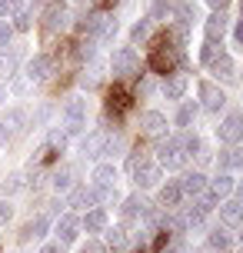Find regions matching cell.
I'll use <instances>...</instances> for the list:
<instances>
[{
  "instance_id": "836d02e7",
  "label": "cell",
  "mask_w": 243,
  "mask_h": 253,
  "mask_svg": "<svg viewBox=\"0 0 243 253\" xmlns=\"http://www.w3.org/2000/svg\"><path fill=\"white\" fill-rule=\"evenodd\" d=\"M30 24H34V20H30V13H27V10H17V13H13V30H30Z\"/></svg>"
},
{
  "instance_id": "5b68a950",
  "label": "cell",
  "mask_w": 243,
  "mask_h": 253,
  "mask_svg": "<svg viewBox=\"0 0 243 253\" xmlns=\"http://www.w3.org/2000/svg\"><path fill=\"white\" fill-rule=\"evenodd\" d=\"M197 93H200V107H203L206 114H220V110L227 107V93H223L220 84H213V80H200V84H197Z\"/></svg>"
},
{
  "instance_id": "ac0fdd59",
  "label": "cell",
  "mask_w": 243,
  "mask_h": 253,
  "mask_svg": "<svg viewBox=\"0 0 243 253\" xmlns=\"http://www.w3.org/2000/svg\"><path fill=\"white\" fill-rule=\"evenodd\" d=\"M180 200H183V193H180L177 180H166L163 187L157 190V207H163V210H177Z\"/></svg>"
},
{
  "instance_id": "f6af8a7d",
  "label": "cell",
  "mask_w": 243,
  "mask_h": 253,
  "mask_svg": "<svg viewBox=\"0 0 243 253\" xmlns=\"http://www.w3.org/2000/svg\"><path fill=\"white\" fill-rule=\"evenodd\" d=\"M197 253H217V250H210V247L203 243V247H197Z\"/></svg>"
},
{
  "instance_id": "4fadbf2b",
  "label": "cell",
  "mask_w": 243,
  "mask_h": 253,
  "mask_svg": "<svg viewBox=\"0 0 243 253\" xmlns=\"http://www.w3.org/2000/svg\"><path fill=\"white\" fill-rule=\"evenodd\" d=\"M213 207H217V203L210 200L206 193H203V197H197V200H193L190 207L183 210V220H187V227H200V223H203V220H206V213H210Z\"/></svg>"
},
{
  "instance_id": "ba28073f",
  "label": "cell",
  "mask_w": 243,
  "mask_h": 253,
  "mask_svg": "<svg viewBox=\"0 0 243 253\" xmlns=\"http://www.w3.org/2000/svg\"><path fill=\"white\" fill-rule=\"evenodd\" d=\"M160 177H163V167L157 164V160H147V164H140L137 170H133V183H137L140 190L160 187Z\"/></svg>"
},
{
  "instance_id": "cb8c5ba5",
  "label": "cell",
  "mask_w": 243,
  "mask_h": 253,
  "mask_svg": "<svg viewBox=\"0 0 243 253\" xmlns=\"http://www.w3.org/2000/svg\"><path fill=\"white\" fill-rule=\"evenodd\" d=\"M230 243H233L230 227H223V223L206 233V247H210V250H217V253H227V250H230Z\"/></svg>"
},
{
  "instance_id": "9a60e30c",
  "label": "cell",
  "mask_w": 243,
  "mask_h": 253,
  "mask_svg": "<svg viewBox=\"0 0 243 253\" xmlns=\"http://www.w3.org/2000/svg\"><path fill=\"white\" fill-rule=\"evenodd\" d=\"M187 87H190V80H187V74H166L163 77V84H160V90H163V97L166 100H183V93H187Z\"/></svg>"
},
{
  "instance_id": "ab89813d",
  "label": "cell",
  "mask_w": 243,
  "mask_h": 253,
  "mask_svg": "<svg viewBox=\"0 0 243 253\" xmlns=\"http://www.w3.org/2000/svg\"><path fill=\"white\" fill-rule=\"evenodd\" d=\"M40 253H64V250H60V243H47V247H40Z\"/></svg>"
},
{
  "instance_id": "9c48e42d",
  "label": "cell",
  "mask_w": 243,
  "mask_h": 253,
  "mask_svg": "<svg viewBox=\"0 0 243 253\" xmlns=\"http://www.w3.org/2000/svg\"><path fill=\"white\" fill-rule=\"evenodd\" d=\"M177 183H180L183 200H197V197H203V193H206V177L200 173V170H187Z\"/></svg>"
},
{
  "instance_id": "44dd1931",
  "label": "cell",
  "mask_w": 243,
  "mask_h": 253,
  "mask_svg": "<svg viewBox=\"0 0 243 253\" xmlns=\"http://www.w3.org/2000/svg\"><path fill=\"white\" fill-rule=\"evenodd\" d=\"M80 227L87 230V233H103V230H107V210H103V207L87 210V213L80 216Z\"/></svg>"
},
{
  "instance_id": "74e56055",
  "label": "cell",
  "mask_w": 243,
  "mask_h": 253,
  "mask_svg": "<svg viewBox=\"0 0 243 253\" xmlns=\"http://www.w3.org/2000/svg\"><path fill=\"white\" fill-rule=\"evenodd\" d=\"M20 10V0H0V13H17Z\"/></svg>"
},
{
  "instance_id": "ee69618b",
  "label": "cell",
  "mask_w": 243,
  "mask_h": 253,
  "mask_svg": "<svg viewBox=\"0 0 243 253\" xmlns=\"http://www.w3.org/2000/svg\"><path fill=\"white\" fill-rule=\"evenodd\" d=\"M0 147H7V126H3V120H0Z\"/></svg>"
},
{
  "instance_id": "4dcf8cb0",
  "label": "cell",
  "mask_w": 243,
  "mask_h": 253,
  "mask_svg": "<svg viewBox=\"0 0 243 253\" xmlns=\"http://www.w3.org/2000/svg\"><path fill=\"white\" fill-rule=\"evenodd\" d=\"M70 187H74V170H70V167L53 170V190L60 193V190H70Z\"/></svg>"
},
{
  "instance_id": "b9f144b4",
  "label": "cell",
  "mask_w": 243,
  "mask_h": 253,
  "mask_svg": "<svg viewBox=\"0 0 243 253\" xmlns=\"http://www.w3.org/2000/svg\"><path fill=\"white\" fill-rule=\"evenodd\" d=\"M233 37H237V43H240V47H243V20H240V24H237V27H233Z\"/></svg>"
},
{
  "instance_id": "681fc988",
  "label": "cell",
  "mask_w": 243,
  "mask_h": 253,
  "mask_svg": "<svg viewBox=\"0 0 243 253\" xmlns=\"http://www.w3.org/2000/svg\"><path fill=\"white\" fill-rule=\"evenodd\" d=\"M0 103H3V87H0Z\"/></svg>"
},
{
  "instance_id": "d6986e66",
  "label": "cell",
  "mask_w": 243,
  "mask_h": 253,
  "mask_svg": "<svg viewBox=\"0 0 243 253\" xmlns=\"http://www.w3.org/2000/svg\"><path fill=\"white\" fill-rule=\"evenodd\" d=\"M67 207H77V210L97 207V193H93V187H70L67 190Z\"/></svg>"
},
{
  "instance_id": "30bf717a",
  "label": "cell",
  "mask_w": 243,
  "mask_h": 253,
  "mask_svg": "<svg viewBox=\"0 0 243 253\" xmlns=\"http://www.w3.org/2000/svg\"><path fill=\"white\" fill-rule=\"evenodd\" d=\"M50 74H53V57L50 53H37V57L27 60V80H30V84H43Z\"/></svg>"
},
{
  "instance_id": "d590c367",
  "label": "cell",
  "mask_w": 243,
  "mask_h": 253,
  "mask_svg": "<svg viewBox=\"0 0 243 253\" xmlns=\"http://www.w3.org/2000/svg\"><path fill=\"white\" fill-rule=\"evenodd\" d=\"M10 216H13L10 200H0V227H7V223H10Z\"/></svg>"
},
{
  "instance_id": "f35d334b",
  "label": "cell",
  "mask_w": 243,
  "mask_h": 253,
  "mask_svg": "<svg viewBox=\"0 0 243 253\" xmlns=\"http://www.w3.org/2000/svg\"><path fill=\"white\" fill-rule=\"evenodd\" d=\"M163 253H187V247H183V240H170L163 247Z\"/></svg>"
},
{
  "instance_id": "7a4b0ae2",
  "label": "cell",
  "mask_w": 243,
  "mask_h": 253,
  "mask_svg": "<svg viewBox=\"0 0 243 253\" xmlns=\"http://www.w3.org/2000/svg\"><path fill=\"white\" fill-rule=\"evenodd\" d=\"M60 117H64V133L67 137L83 133V126H87V97H70V100L64 103V110H60Z\"/></svg>"
},
{
  "instance_id": "7bdbcfd3",
  "label": "cell",
  "mask_w": 243,
  "mask_h": 253,
  "mask_svg": "<svg viewBox=\"0 0 243 253\" xmlns=\"http://www.w3.org/2000/svg\"><path fill=\"white\" fill-rule=\"evenodd\" d=\"M233 200H240V203H243V180L237 183V187H233Z\"/></svg>"
},
{
  "instance_id": "7dc6e473",
  "label": "cell",
  "mask_w": 243,
  "mask_h": 253,
  "mask_svg": "<svg viewBox=\"0 0 243 253\" xmlns=\"http://www.w3.org/2000/svg\"><path fill=\"white\" fill-rule=\"evenodd\" d=\"M3 70H7V67H3V57H0V77H3Z\"/></svg>"
},
{
  "instance_id": "2e32d148",
  "label": "cell",
  "mask_w": 243,
  "mask_h": 253,
  "mask_svg": "<svg viewBox=\"0 0 243 253\" xmlns=\"http://www.w3.org/2000/svg\"><path fill=\"white\" fill-rule=\"evenodd\" d=\"M220 207V223L223 227H240L243 223V203L233 200V197H227L223 203H217Z\"/></svg>"
},
{
  "instance_id": "c3c4849f",
  "label": "cell",
  "mask_w": 243,
  "mask_h": 253,
  "mask_svg": "<svg viewBox=\"0 0 243 253\" xmlns=\"http://www.w3.org/2000/svg\"><path fill=\"white\" fill-rule=\"evenodd\" d=\"M240 243H243V223H240Z\"/></svg>"
},
{
  "instance_id": "bcb514c9",
  "label": "cell",
  "mask_w": 243,
  "mask_h": 253,
  "mask_svg": "<svg viewBox=\"0 0 243 253\" xmlns=\"http://www.w3.org/2000/svg\"><path fill=\"white\" fill-rule=\"evenodd\" d=\"M237 167L243 170V150H237Z\"/></svg>"
},
{
  "instance_id": "8fae6325",
  "label": "cell",
  "mask_w": 243,
  "mask_h": 253,
  "mask_svg": "<svg viewBox=\"0 0 243 253\" xmlns=\"http://www.w3.org/2000/svg\"><path fill=\"white\" fill-rule=\"evenodd\" d=\"M227 10H213L210 17L203 20V40H213V43H223L227 37Z\"/></svg>"
},
{
  "instance_id": "603a6c76",
  "label": "cell",
  "mask_w": 243,
  "mask_h": 253,
  "mask_svg": "<svg viewBox=\"0 0 243 253\" xmlns=\"http://www.w3.org/2000/svg\"><path fill=\"white\" fill-rule=\"evenodd\" d=\"M140 130H143V133H150V137L163 133V130H166V117L160 114V110H143V114H140Z\"/></svg>"
},
{
  "instance_id": "e0dca14e",
  "label": "cell",
  "mask_w": 243,
  "mask_h": 253,
  "mask_svg": "<svg viewBox=\"0 0 243 253\" xmlns=\"http://www.w3.org/2000/svg\"><path fill=\"white\" fill-rule=\"evenodd\" d=\"M53 230H57V240H60V243H74V240H77V233H80V216L64 213L57 223H53Z\"/></svg>"
},
{
  "instance_id": "8992f818",
  "label": "cell",
  "mask_w": 243,
  "mask_h": 253,
  "mask_svg": "<svg viewBox=\"0 0 243 253\" xmlns=\"http://www.w3.org/2000/svg\"><path fill=\"white\" fill-rule=\"evenodd\" d=\"M217 137H220V143H227V147H237V143H240L243 140V114L240 110H230V114L220 120Z\"/></svg>"
},
{
  "instance_id": "ffe728a7",
  "label": "cell",
  "mask_w": 243,
  "mask_h": 253,
  "mask_svg": "<svg viewBox=\"0 0 243 253\" xmlns=\"http://www.w3.org/2000/svg\"><path fill=\"white\" fill-rule=\"evenodd\" d=\"M93 190H110L117 187V167L114 164H97L93 167V183H90Z\"/></svg>"
},
{
  "instance_id": "d4e9b609",
  "label": "cell",
  "mask_w": 243,
  "mask_h": 253,
  "mask_svg": "<svg viewBox=\"0 0 243 253\" xmlns=\"http://www.w3.org/2000/svg\"><path fill=\"white\" fill-rule=\"evenodd\" d=\"M210 70H213L217 80H237V63H233L230 53H220L217 60L210 63Z\"/></svg>"
},
{
  "instance_id": "f546056e",
  "label": "cell",
  "mask_w": 243,
  "mask_h": 253,
  "mask_svg": "<svg viewBox=\"0 0 243 253\" xmlns=\"http://www.w3.org/2000/svg\"><path fill=\"white\" fill-rule=\"evenodd\" d=\"M24 124H27V110H20V107L7 110V117H3V126H7V133H10V130H24Z\"/></svg>"
},
{
  "instance_id": "f907efd6",
  "label": "cell",
  "mask_w": 243,
  "mask_h": 253,
  "mask_svg": "<svg viewBox=\"0 0 243 253\" xmlns=\"http://www.w3.org/2000/svg\"><path fill=\"white\" fill-rule=\"evenodd\" d=\"M240 253H243V250H240Z\"/></svg>"
},
{
  "instance_id": "3957f363",
  "label": "cell",
  "mask_w": 243,
  "mask_h": 253,
  "mask_svg": "<svg viewBox=\"0 0 243 253\" xmlns=\"http://www.w3.org/2000/svg\"><path fill=\"white\" fill-rule=\"evenodd\" d=\"M110 74L114 80H130V77L140 74V53L133 47H117L114 57H110Z\"/></svg>"
},
{
  "instance_id": "6da1fadb",
  "label": "cell",
  "mask_w": 243,
  "mask_h": 253,
  "mask_svg": "<svg viewBox=\"0 0 243 253\" xmlns=\"http://www.w3.org/2000/svg\"><path fill=\"white\" fill-rule=\"evenodd\" d=\"M180 63H183V47H180L177 40L170 37H160V40H154V47H150V67H154L157 74H173Z\"/></svg>"
},
{
  "instance_id": "4316f807",
  "label": "cell",
  "mask_w": 243,
  "mask_h": 253,
  "mask_svg": "<svg viewBox=\"0 0 243 253\" xmlns=\"http://www.w3.org/2000/svg\"><path fill=\"white\" fill-rule=\"evenodd\" d=\"M47 230H50V220H47V216H34V220H27V223H24L20 240L27 243V240H34V237H43Z\"/></svg>"
},
{
  "instance_id": "d6a6232c",
  "label": "cell",
  "mask_w": 243,
  "mask_h": 253,
  "mask_svg": "<svg viewBox=\"0 0 243 253\" xmlns=\"http://www.w3.org/2000/svg\"><path fill=\"white\" fill-rule=\"evenodd\" d=\"M217 167H237V150L233 147H227V150H220V157H217Z\"/></svg>"
},
{
  "instance_id": "f1b7e54d",
  "label": "cell",
  "mask_w": 243,
  "mask_h": 253,
  "mask_svg": "<svg viewBox=\"0 0 243 253\" xmlns=\"http://www.w3.org/2000/svg\"><path fill=\"white\" fill-rule=\"evenodd\" d=\"M150 30H154V20H150V17H140L137 24L130 27V43H143V40H150Z\"/></svg>"
},
{
  "instance_id": "5bb4252c",
  "label": "cell",
  "mask_w": 243,
  "mask_h": 253,
  "mask_svg": "<svg viewBox=\"0 0 243 253\" xmlns=\"http://www.w3.org/2000/svg\"><path fill=\"white\" fill-rule=\"evenodd\" d=\"M233 187H237V180L230 177V173H217L213 180H206V197L213 203H220V200H227L233 193Z\"/></svg>"
},
{
  "instance_id": "60d3db41",
  "label": "cell",
  "mask_w": 243,
  "mask_h": 253,
  "mask_svg": "<svg viewBox=\"0 0 243 253\" xmlns=\"http://www.w3.org/2000/svg\"><path fill=\"white\" fill-rule=\"evenodd\" d=\"M206 3H210L213 10H227V3H230V0H206Z\"/></svg>"
},
{
  "instance_id": "484cf974",
  "label": "cell",
  "mask_w": 243,
  "mask_h": 253,
  "mask_svg": "<svg viewBox=\"0 0 243 253\" xmlns=\"http://www.w3.org/2000/svg\"><path fill=\"white\" fill-rule=\"evenodd\" d=\"M197 110H200V103H193V100H180V110H177V117H173V124L183 126V130H190L193 120H197Z\"/></svg>"
},
{
  "instance_id": "7402d4cb",
  "label": "cell",
  "mask_w": 243,
  "mask_h": 253,
  "mask_svg": "<svg viewBox=\"0 0 243 253\" xmlns=\"http://www.w3.org/2000/svg\"><path fill=\"white\" fill-rule=\"evenodd\" d=\"M107 247H110L114 253H127L130 247H133V237H130V230H127V227L107 230Z\"/></svg>"
},
{
  "instance_id": "8d00e7d4",
  "label": "cell",
  "mask_w": 243,
  "mask_h": 253,
  "mask_svg": "<svg viewBox=\"0 0 243 253\" xmlns=\"http://www.w3.org/2000/svg\"><path fill=\"white\" fill-rule=\"evenodd\" d=\"M80 253H107V247H103L100 240H87L83 247H80Z\"/></svg>"
},
{
  "instance_id": "1f68e13d",
  "label": "cell",
  "mask_w": 243,
  "mask_h": 253,
  "mask_svg": "<svg viewBox=\"0 0 243 253\" xmlns=\"http://www.w3.org/2000/svg\"><path fill=\"white\" fill-rule=\"evenodd\" d=\"M220 53H223V43H213V40H203V50H200V63L210 67V63L217 60Z\"/></svg>"
},
{
  "instance_id": "52a82bcc",
  "label": "cell",
  "mask_w": 243,
  "mask_h": 253,
  "mask_svg": "<svg viewBox=\"0 0 243 253\" xmlns=\"http://www.w3.org/2000/svg\"><path fill=\"white\" fill-rule=\"evenodd\" d=\"M183 160H187V153H183L177 137L163 140V143L157 147V164L163 167V170H177V167H183Z\"/></svg>"
},
{
  "instance_id": "e575fe53",
  "label": "cell",
  "mask_w": 243,
  "mask_h": 253,
  "mask_svg": "<svg viewBox=\"0 0 243 253\" xmlns=\"http://www.w3.org/2000/svg\"><path fill=\"white\" fill-rule=\"evenodd\" d=\"M10 40H13V27L7 20H0V47H10Z\"/></svg>"
},
{
  "instance_id": "83f0119b",
  "label": "cell",
  "mask_w": 243,
  "mask_h": 253,
  "mask_svg": "<svg viewBox=\"0 0 243 253\" xmlns=\"http://www.w3.org/2000/svg\"><path fill=\"white\" fill-rule=\"evenodd\" d=\"M103 147H107V133H90V137H83V143H80L83 157H103Z\"/></svg>"
},
{
  "instance_id": "7c38bea8",
  "label": "cell",
  "mask_w": 243,
  "mask_h": 253,
  "mask_svg": "<svg viewBox=\"0 0 243 253\" xmlns=\"http://www.w3.org/2000/svg\"><path fill=\"white\" fill-rule=\"evenodd\" d=\"M120 216L123 220H150V203L143 200L140 193H133V197H127V200L120 203Z\"/></svg>"
},
{
  "instance_id": "277c9868",
  "label": "cell",
  "mask_w": 243,
  "mask_h": 253,
  "mask_svg": "<svg viewBox=\"0 0 243 253\" xmlns=\"http://www.w3.org/2000/svg\"><path fill=\"white\" fill-rule=\"evenodd\" d=\"M67 24V7L64 0H47V10H43V20H40V40L50 43Z\"/></svg>"
}]
</instances>
